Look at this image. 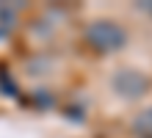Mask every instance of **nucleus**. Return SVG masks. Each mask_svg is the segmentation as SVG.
Instances as JSON below:
<instances>
[{"mask_svg":"<svg viewBox=\"0 0 152 138\" xmlns=\"http://www.w3.org/2000/svg\"><path fill=\"white\" fill-rule=\"evenodd\" d=\"M136 133H141L144 138H152V110H144L138 119H136Z\"/></svg>","mask_w":152,"mask_h":138,"instance_id":"obj_4","label":"nucleus"},{"mask_svg":"<svg viewBox=\"0 0 152 138\" xmlns=\"http://www.w3.org/2000/svg\"><path fill=\"white\" fill-rule=\"evenodd\" d=\"M86 39L91 47H97L100 53H113L124 47V42H127V33L122 31L116 22H108V20H97L86 28Z\"/></svg>","mask_w":152,"mask_h":138,"instance_id":"obj_1","label":"nucleus"},{"mask_svg":"<svg viewBox=\"0 0 152 138\" xmlns=\"http://www.w3.org/2000/svg\"><path fill=\"white\" fill-rule=\"evenodd\" d=\"M147 86H149V80L138 69H119L113 75V88L124 97H141L147 91Z\"/></svg>","mask_w":152,"mask_h":138,"instance_id":"obj_2","label":"nucleus"},{"mask_svg":"<svg viewBox=\"0 0 152 138\" xmlns=\"http://www.w3.org/2000/svg\"><path fill=\"white\" fill-rule=\"evenodd\" d=\"M14 22H17L14 8L6 6V3H0V39H6V36L14 31Z\"/></svg>","mask_w":152,"mask_h":138,"instance_id":"obj_3","label":"nucleus"}]
</instances>
